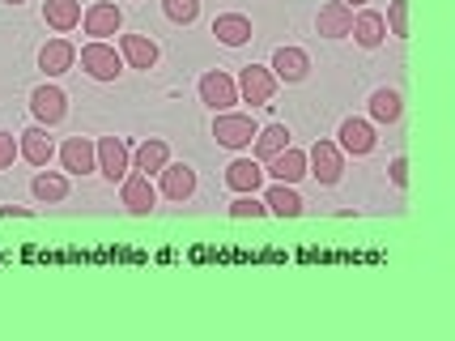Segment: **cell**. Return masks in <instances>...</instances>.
I'll return each mask as SVG.
<instances>
[{
  "label": "cell",
  "instance_id": "484cf974",
  "mask_svg": "<svg viewBox=\"0 0 455 341\" xmlns=\"http://www.w3.org/2000/svg\"><path fill=\"white\" fill-rule=\"evenodd\" d=\"M400 111H404V102H400L396 90H387V85H383V90L371 94V116H375L379 124H396Z\"/></svg>",
  "mask_w": 455,
  "mask_h": 341
},
{
  "label": "cell",
  "instance_id": "30bf717a",
  "mask_svg": "<svg viewBox=\"0 0 455 341\" xmlns=\"http://www.w3.org/2000/svg\"><path fill=\"white\" fill-rule=\"evenodd\" d=\"M60 162H64L68 175H90V171H99V162H94V141L90 137H68L64 145H60Z\"/></svg>",
  "mask_w": 455,
  "mask_h": 341
},
{
  "label": "cell",
  "instance_id": "f1b7e54d",
  "mask_svg": "<svg viewBox=\"0 0 455 341\" xmlns=\"http://www.w3.org/2000/svg\"><path fill=\"white\" fill-rule=\"evenodd\" d=\"M268 214V205L256 201V192H243L235 205H230V218H264Z\"/></svg>",
  "mask_w": 455,
  "mask_h": 341
},
{
  "label": "cell",
  "instance_id": "4dcf8cb0",
  "mask_svg": "<svg viewBox=\"0 0 455 341\" xmlns=\"http://www.w3.org/2000/svg\"><path fill=\"white\" fill-rule=\"evenodd\" d=\"M18 158V137L13 133H0V171H9Z\"/></svg>",
  "mask_w": 455,
  "mask_h": 341
},
{
  "label": "cell",
  "instance_id": "d6986e66",
  "mask_svg": "<svg viewBox=\"0 0 455 341\" xmlns=\"http://www.w3.org/2000/svg\"><path fill=\"white\" fill-rule=\"evenodd\" d=\"M119 52H124V61L132 64V69H145V73L158 64V43L145 39V35H124V39H119Z\"/></svg>",
  "mask_w": 455,
  "mask_h": 341
},
{
  "label": "cell",
  "instance_id": "6da1fadb",
  "mask_svg": "<svg viewBox=\"0 0 455 341\" xmlns=\"http://www.w3.org/2000/svg\"><path fill=\"white\" fill-rule=\"evenodd\" d=\"M81 69H85L94 81H116L119 73H124L119 52L107 39H94V43H85V47H81Z\"/></svg>",
  "mask_w": 455,
  "mask_h": 341
},
{
  "label": "cell",
  "instance_id": "83f0119b",
  "mask_svg": "<svg viewBox=\"0 0 455 341\" xmlns=\"http://www.w3.org/2000/svg\"><path fill=\"white\" fill-rule=\"evenodd\" d=\"M162 9H166V18H171V21L188 26V21H196L200 0H162Z\"/></svg>",
  "mask_w": 455,
  "mask_h": 341
},
{
  "label": "cell",
  "instance_id": "2e32d148",
  "mask_svg": "<svg viewBox=\"0 0 455 341\" xmlns=\"http://www.w3.org/2000/svg\"><path fill=\"white\" fill-rule=\"evenodd\" d=\"M307 73H311V56L302 47H281L273 56V77L277 81H302Z\"/></svg>",
  "mask_w": 455,
  "mask_h": 341
},
{
  "label": "cell",
  "instance_id": "f546056e",
  "mask_svg": "<svg viewBox=\"0 0 455 341\" xmlns=\"http://www.w3.org/2000/svg\"><path fill=\"white\" fill-rule=\"evenodd\" d=\"M383 26H392V35L404 39V35H409V4H404V0H392V9H387Z\"/></svg>",
  "mask_w": 455,
  "mask_h": 341
},
{
  "label": "cell",
  "instance_id": "cb8c5ba5",
  "mask_svg": "<svg viewBox=\"0 0 455 341\" xmlns=\"http://www.w3.org/2000/svg\"><path fill=\"white\" fill-rule=\"evenodd\" d=\"M264 205H268L277 218H298V214H302V197L294 192V183H273Z\"/></svg>",
  "mask_w": 455,
  "mask_h": 341
},
{
  "label": "cell",
  "instance_id": "d6a6232c",
  "mask_svg": "<svg viewBox=\"0 0 455 341\" xmlns=\"http://www.w3.org/2000/svg\"><path fill=\"white\" fill-rule=\"evenodd\" d=\"M0 218H30L26 205H0Z\"/></svg>",
  "mask_w": 455,
  "mask_h": 341
},
{
  "label": "cell",
  "instance_id": "7402d4cb",
  "mask_svg": "<svg viewBox=\"0 0 455 341\" xmlns=\"http://www.w3.org/2000/svg\"><path fill=\"white\" fill-rule=\"evenodd\" d=\"M213 35H218L226 47H243V43L251 39V21L243 18V13H221L213 21Z\"/></svg>",
  "mask_w": 455,
  "mask_h": 341
},
{
  "label": "cell",
  "instance_id": "8fae6325",
  "mask_svg": "<svg viewBox=\"0 0 455 341\" xmlns=\"http://www.w3.org/2000/svg\"><path fill=\"white\" fill-rule=\"evenodd\" d=\"M349 26H354V9L345 4V0H332V4H323L315 18V30L323 39H349Z\"/></svg>",
  "mask_w": 455,
  "mask_h": 341
},
{
  "label": "cell",
  "instance_id": "4316f807",
  "mask_svg": "<svg viewBox=\"0 0 455 341\" xmlns=\"http://www.w3.org/2000/svg\"><path fill=\"white\" fill-rule=\"evenodd\" d=\"M35 197H39L43 205H60L68 197V180L56 175V171H39V175H35Z\"/></svg>",
  "mask_w": 455,
  "mask_h": 341
},
{
  "label": "cell",
  "instance_id": "5bb4252c",
  "mask_svg": "<svg viewBox=\"0 0 455 341\" xmlns=\"http://www.w3.org/2000/svg\"><path fill=\"white\" fill-rule=\"evenodd\" d=\"M166 162H171V145L158 137L140 141L137 150H132V171H140V175H158Z\"/></svg>",
  "mask_w": 455,
  "mask_h": 341
},
{
  "label": "cell",
  "instance_id": "7a4b0ae2",
  "mask_svg": "<svg viewBox=\"0 0 455 341\" xmlns=\"http://www.w3.org/2000/svg\"><path fill=\"white\" fill-rule=\"evenodd\" d=\"M94 162H99L102 175L116 183V180H124V175L132 171V150L124 145V137H102L99 145H94Z\"/></svg>",
  "mask_w": 455,
  "mask_h": 341
},
{
  "label": "cell",
  "instance_id": "9a60e30c",
  "mask_svg": "<svg viewBox=\"0 0 455 341\" xmlns=\"http://www.w3.org/2000/svg\"><path fill=\"white\" fill-rule=\"evenodd\" d=\"M264 175H273L277 183H298L302 175H307V154L285 145L277 158H268V171H264Z\"/></svg>",
  "mask_w": 455,
  "mask_h": 341
},
{
  "label": "cell",
  "instance_id": "ffe728a7",
  "mask_svg": "<svg viewBox=\"0 0 455 341\" xmlns=\"http://www.w3.org/2000/svg\"><path fill=\"white\" fill-rule=\"evenodd\" d=\"M340 150H345V154H357V158L371 154V150H375V128L366 120H345L340 124Z\"/></svg>",
  "mask_w": 455,
  "mask_h": 341
},
{
  "label": "cell",
  "instance_id": "e0dca14e",
  "mask_svg": "<svg viewBox=\"0 0 455 341\" xmlns=\"http://www.w3.org/2000/svg\"><path fill=\"white\" fill-rule=\"evenodd\" d=\"M73 61H77V52H73V43H68V39L43 43L39 69L47 73V77H60V73H68V69H73Z\"/></svg>",
  "mask_w": 455,
  "mask_h": 341
},
{
  "label": "cell",
  "instance_id": "3957f363",
  "mask_svg": "<svg viewBox=\"0 0 455 341\" xmlns=\"http://www.w3.org/2000/svg\"><path fill=\"white\" fill-rule=\"evenodd\" d=\"M256 124H251V116H235V111H218V120H213V137H218V145H226V150H243V145H251L256 141Z\"/></svg>",
  "mask_w": 455,
  "mask_h": 341
},
{
  "label": "cell",
  "instance_id": "44dd1931",
  "mask_svg": "<svg viewBox=\"0 0 455 341\" xmlns=\"http://www.w3.org/2000/svg\"><path fill=\"white\" fill-rule=\"evenodd\" d=\"M226 183L235 188V192H256L259 183H264V166L256 158H238L226 166Z\"/></svg>",
  "mask_w": 455,
  "mask_h": 341
},
{
  "label": "cell",
  "instance_id": "277c9868",
  "mask_svg": "<svg viewBox=\"0 0 455 341\" xmlns=\"http://www.w3.org/2000/svg\"><path fill=\"white\" fill-rule=\"evenodd\" d=\"M238 94L251 102V107H264V102H273L277 94V77H273V69H259V64H247L243 73H238Z\"/></svg>",
  "mask_w": 455,
  "mask_h": 341
},
{
  "label": "cell",
  "instance_id": "7c38bea8",
  "mask_svg": "<svg viewBox=\"0 0 455 341\" xmlns=\"http://www.w3.org/2000/svg\"><path fill=\"white\" fill-rule=\"evenodd\" d=\"M158 175H162V192H166L171 201H188V197L196 192V171H192L188 162H166Z\"/></svg>",
  "mask_w": 455,
  "mask_h": 341
},
{
  "label": "cell",
  "instance_id": "ba28073f",
  "mask_svg": "<svg viewBox=\"0 0 455 341\" xmlns=\"http://www.w3.org/2000/svg\"><path fill=\"white\" fill-rule=\"evenodd\" d=\"M30 111H35V120H39L43 128H52V124H60L68 116V99H64L60 85H39V90L30 94Z\"/></svg>",
  "mask_w": 455,
  "mask_h": 341
},
{
  "label": "cell",
  "instance_id": "836d02e7",
  "mask_svg": "<svg viewBox=\"0 0 455 341\" xmlns=\"http://www.w3.org/2000/svg\"><path fill=\"white\" fill-rule=\"evenodd\" d=\"M345 4H349V9H354V4H366V0H345Z\"/></svg>",
  "mask_w": 455,
  "mask_h": 341
},
{
  "label": "cell",
  "instance_id": "4fadbf2b",
  "mask_svg": "<svg viewBox=\"0 0 455 341\" xmlns=\"http://www.w3.org/2000/svg\"><path fill=\"white\" fill-rule=\"evenodd\" d=\"M18 154L30 162V166H47L52 154H56V145H52V137H47V128L35 124V128H26V133L18 137Z\"/></svg>",
  "mask_w": 455,
  "mask_h": 341
},
{
  "label": "cell",
  "instance_id": "5b68a950",
  "mask_svg": "<svg viewBox=\"0 0 455 341\" xmlns=\"http://www.w3.org/2000/svg\"><path fill=\"white\" fill-rule=\"evenodd\" d=\"M307 171H311L319 183H337L340 175H345L340 145H332V141H315V145H311V154H307Z\"/></svg>",
  "mask_w": 455,
  "mask_h": 341
},
{
  "label": "cell",
  "instance_id": "52a82bcc",
  "mask_svg": "<svg viewBox=\"0 0 455 341\" xmlns=\"http://www.w3.org/2000/svg\"><path fill=\"white\" fill-rule=\"evenodd\" d=\"M81 21H85V35L111 39V35H119V26H124V13H119L116 0H94V4L81 13Z\"/></svg>",
  "mask_w": 455,
  "mask_h": 341
},
{
  "label": "cell",
  "instance_id": "ac0fdd59",
  "mask_svg": "<svg viewBox=\"0 0 455 341\" xmlns=\"http://www.w3.org/2000/svg\"><path fill=\"white\" fill-rule=\"evenodd\" d=\"M43 21H47L56 35H68L81 21V0H43Z\"/></svg>",
  "mask_w": 455,
  "mask_h": 341
},
{
  "label": "cell",
  "instance_id": "d4e9b609",
  "mask_svg": "<svg viewBox=\"0 0 455 341\" xmlns=\"http://www.w3.org/2000/svg\"><path fill=\"white\" fill-rule=\"evenodd\" d=\"M285 145H290V128H285V124H268L264 133H256V162L277 158Z\"/></svg>",
  "mask_w": 455,
  "mask_h": 341
},
{
  "label": "cell",
  "instance_id": "1f68e13d",
  "mask_svg": "<svg viewBox=\"0 0 455 341\" xmlns=\"http://www.w3.org/2000/svg\"><path fill=\"white\" fill-rule=\"evenodd\" d=\"M392 183H396V188H404V183H409V162H404V158H392Z\"/></svg>",
  "mask_w": 455,
  "mask_h": 341
},
{
  "label": "cell",
  "instance_id": "603a6c76",
  "mask_svg": "<svg viewBox=\"0 0 455 341\" xmlns=\"http://www.w3.org/2000/svg\"><path fill=\"white\" fill-rule=\"evenodd\" d=\"M349 35H354L362 47H379V43L387 39V26H383V18H379L375 9H366V13H357V18H354Z\"/></svg>",
  "mask_w": 455,
  "mask_h": 341
},
{
  "label": "cell",
  "instance_id": "9c48e42d",
  "mask_svg": "<svg viewBox=\"0 0 455 341\" xmlns=\"http://www.w3.org/2000/svg\"><path fill=\"white\" fill-rule=\"evenodd\" d=\"M119 201L128 205V214H137V218H145L154 205H158V192H154V183H149V175H124V192H119Z\"/></svg>",
  "mask_w": 455,
  "mask_h": 341
},
{
  "label": "cell",
  "instance_id": "8992f818",
  "mask_svg": "<svg viewBox=\"0 0 455 341\" xmlns=\"http://www.w3.org/2000/svg\"><path fill=\"white\" fill-rule=\"evenodd\" d=\"M200 102H204V107H213V111H230V107L238 102L235 77H226L221 69L204 73V77H200Z\"/></svg>",
  "mask_w": 455,
  "mask_h": 341
},
{
  "label": "cell",
  "instance_id": "e575fe53",
  "mask_svg": "<svg viewBox=\"0 0 455 341\" xmlns=\"http://www.w3.org/2000/svg\"><path fill=\"white\" fill-rule=\"evenodd\" d=\"M4 4H21V0H4Z\"/></svg>",
  "mask_w": 455,
  "mask_h": 341
}]
</instances>
